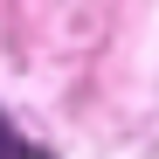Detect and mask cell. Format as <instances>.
<instances>
[{
	"instance_id": "1",
	"label": "cell",
	"mask_w": 159,
	"mask_h": 159,
	"mask_svg": "<svg viewBox=\"0 0 159 159\" xmlns=\"http://www.w3.org/2000/svg\"><path fill=\"white\" fill-rule=\"evenodd\" d=\"M0 159H48V152H42V145H28L7 118H0Z\"/></svg>"
}]
</instances>
